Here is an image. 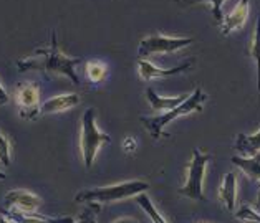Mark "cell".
Masks as SVG:
<instances>
[{"label":"cell","mask_w":260,"mask_h":223,"mask_svg":"<svg viewBox=\"0 0 260 223\" xmlns=\"http://www.w3.org/2000/svg\"><path fill=\"white\" fill-rule=\"evenodd\" d=\"M146 99H148V103L151 104L154 111L157 113H166V111H171L177 107L179 104H182L184 101H186V96H174V98H162L159 96L153 88H148L146 89Z\"/></svg>","instance_id":"obj_13"},{"label":"cell","mask_w":260,"mask_h":223,"mask_svg":"<svg viewBox=\"0 0 260 223\" xmlns=\"http://www.w3.org/2000/svg\"><path fill=\"white\" fill-rule=\"evenodd\" d=\"M15 101L23 119L35 121L40 114V88L37 83H18L15 89Z\"/></svg>","instance_id":"obj_7"},{"label":"cell","mask_w":260,"mask_h":223,"mask_svg":"<svg viewBox=\"0 0 260 223\" xmlns=\"http://www.w3.org/2000/svg\"><path fill=\"white\" fill-rule=\"evenodd\" d=\"M81 63V58H72L65 55L58 47L56 33L52 31V43L47 48L35 50L30 56L17 61L18 71H42L43 75H61L73 83L80 85V78L77 75V68Z\"/></svg>","instance_id":"obj_1"},{"label":"cell","mask_w":260,"mask_h":223,"mask_svg":"<svg viewBox=\"0 0 260 223\" xmlns=\"http://www.w3.org/2000/svg\"><path fill=\"white\" fill-rule=\"evenodd\" d=\"M10 101V98H9V93L5 91L4 89V86L0 85V106H4V104H7Z\"/></svg>","instance_id":"obj_24"},{"label":"cell","mask_w":260,"mask_h":223,"mask_svg":"<svg viewBox=\"0 0 260 223\" xmlns=\"http://www.w3.org/2000/svg\"><path fill=\"white\" fill-rule=\"evenodd\" d=\"M98 212H100L98 203H88V208L80 215V218L75 223H96Z\"/></svg>","instance_id":"obj_20"},{"label":"cell","mask_w":260,"mask_h":223,"mask_svg":"<svg viewBox=\"0 0 260 223\" xmlns=\"http://www.w3.org/2000/svg\"><path fill=\"white\" fill-rule=\"evenodd\" d=\"M250 56L255 60V65H257V91L260 96V17L257 18L255 33H253V40L250 47Z\"/></svg>","instance_id":"obj_17"},{"label":"cell","mask_w":260,"mask_h":223,"mask_svg":"<svg viewBox=\"0 0 260 223\" xmlns=\"http://www.w3.org/2000/svg\"><path fill=\"white\" fill-rule=\"evenodd\" d=\"M113 223H138L136 220H133V218H119L116 221H113Z\"/></svg>","instance_id":"obj_25"},{"label":"cell","mask_w":260,"mask_h":223,"mask_svg":"<svg viewBox=\"0 0 260 223\" xmlns=\"http://www.w3.org/2000/svg\"><path fill=\"white\" fill-rule=\"evenodd\" d=\"M111 137L108 134L101 132L96 127V113L93 107H88L81 118V134H80V149L83 164L86 169H90L101 145L110 144Z\"/></svg>","instance_id":"obj_4"},{"label":"cell","mask_w":260,"mask_h":223,"mask_svg":"<svg viewBox=\"0 0 260 223\" xmlns=\"http://www.w3.org/2000/svg\"><path fill=\"white\" fill-rule=\"evenodd\" d=\"M209 161H211V154H204L199 149L192 151V157L187 164L186 183L179 189V194L182 197H187V199L196 202L207 200L204 195V175Z\"/></svg>","instance_id":"obj_5"},{"label":"cell","mask_w":260,"mask_h":223,"mask_svg":"<svg viewBox=\"0 0 260 223\" xmlns=\"http://www.w3.org/2000/svg\"><path fill=\"white\" fill-rule=\"evenodd\" d=\"M136 202H138V205L141 207L144 212H146V215L149 216L151 218V221L153 223H168L166 220H164V216L159 213V210L156 208V205L153 202H151V199L146 194H139V195H136Z\"/></svg>","instance_id":"obj_16"},{"label":"cell","mask_w":260,"mask_h":223,"mask_svg":"<svg viewBox=\"0 0 260 223\" xmlns=\"http://www.w3.org/2000/svg\"><path fill=\"white\" fill-rule=\"evenodd\" d=\"M192 66V60H187L184 61L182 65H177L174 68H169V69H161L154 66L153 63H149L148 60H143L139 58L138 60V71H139V78L143 81H149V80H157V78H169V76H174V75H181L184 71H187L189 68Z\"/></svg>","instance_id":"obj_9"},{"label":"cell","mask_w":260,"mask_h":223,"mask_svg":"<svg viewBox=\"0 0 260 223\" xmlns=\"http://www.w3.org/2000/svg\"><path fill=\"white\" fill-rule=\"evenodd\" d=\"M4 178H7V175H5V172L0 170V180H4Z\"/></svg>","instance_id":"obj_26"},{"label":"cell","mask_w":260,"mask_h":223,"mask_svg":"<svg viewBox=\"0 0 260 223\" xmlns=\"http://www.w3.org/2000/svg\"><path fill=\"white\" fill-rule=\"evenodd\" d=\"M106 75V68L103 63H98V61H90L86 65V76L88 80L93 81V83H100L101 80L105 78Z\"/></svg>","instance_id":"obj_18"},{"label":"cell","mask_w":260,"mask_h":223,"mask_svg":"<svg viewBox=\"0 0 260 223\" xmlns=\"http://www.w3.org/2000/svg\"><path fill=\"white\" fill-rule=\"evenodd\" d=\"M80 104V96L78 94H60V96H53L47 99L45 103L42 104L40 107V114H55V113H63V111H68L72 107L78 106Z\"/></svg>","instance_id":"obj_11"},{"label":"cell","mask_w":260,"mask_h":223,"mask_svg":"<svg viewBox=\"0 0 260 223\" xmlns=\"http://www.w3.org/2000/svg\"><path fill=\"white\" fill-rule=\"evenodd\" d=\"M219 199L224 202L229 212H236V199H237V175L234 172L225 174L219 190Z\"/></svg>","instance_id":"obj_12"},{"label":"cell","mask_w":260,"mask_h":223,"mask_svg":"<svg viewBox=\"0 0 260 223\" xmlns=\"http://www.w3.org/2000/svg\"><path fill=\"white\" fill-rule=\"evenodd\" d=\"M123 149L126 152H135L136 151V141L133 137H126L124 142H123Z\"/></svg>","instance_id":"obj_23"},{"label":"cell","mask_w":260,"mask_h":223,"mask_svg":"<svg viewBox=\"0 0 260 223\" xmlns=\"http://www.w3.org/2000/svg\"><path fill=\"white\" fill-rule=\"evenodd\" d=\"M232 164L244 172L245 175H249L252 180L260 182V152L252 157H232Z\"/></svg>","instance_id":"obj_14"},{"label":"cell","mask_w":260,"mask_h":223,"mask_svg":"<svg viewBox=\"0 0 260 223\" xmlns=\"http://www.w3.org/2000/svg\"><path fill=\"white\" fill-rule=\"evenodd\" d=\"M234 147H236V151L240 152V154L249 156V157L258 154L260 152V131L252 134V136H247V134L240 132L236 139Z\"/></svg>","instance_id":"obj_15"},{"label":"cell","mask_w":260,"mask_h":223,"mask_svg":"<svg viewBox=\"0 0 260 223\" xmlns=\"http://www.w3.org/2000/svg\"><path fill=\"white\" fill-rule=\"evenodd\" d=\"M149 189V183L144 180H129L115 183V185L96 187L81 190L75 197V202L78 203H113L118 200L131 199L139 194H144Z\"/></svg>","instance_id":"obj_3"},{"label":"cell","mask_w":260,"mask_h":223,"mask_svg":"<svg viewBox=\"0 0 260 223\" xmlns=\"http://www.w3.org/2000/svg\"><path fill=\"white\" fill-rule=\"evenodd\" d=\"M236 216L242 221H249V223H260V213H257L255 210H252L249 207L240 208L236 213Z\"/></svg>","instance_id":"obj_21"},{"label":"cell","mask_w":260,"mask_h":223,"mask_svg":"<svg viewBox=\"0 0 260 223\" xmlns=\"http://www.w3.org/2000/svg\"><path fill=\"white\" fill-rule=\"evenodd\" d=\"M206 101H207V94L202 91L201 88H196V91L191 94V96H187L186 101L177 107H174V109L166 111L162 114H157V116H153V118H141L139 121H141L143 126L149 131L153 139L169 137V134L164 132V127H166L169 123H173L174 119L186 116L189 113H196V111L201 113Z\"/></svg>","instance_id":"obj_2"},{"label":"cell","mask_w":260,"mask_h":223,"mask_svg":"<svg viewBox=\"0 0 260 223\" xmlns=\"http://www.w3.org/2000/svg\"><path fill=\"white\" fill-rule=\"evenodd\" d=\"M5 205L12 212L37 213L42 205V199L30 190H12L5 197Z\"/></svg>","instance_id":"obj_8"},{"label":"cell","mask_w":260,"mask_h":223,"mask_svg":"<svg viewBox=\"0 0 260 223\" xmlns=\"http://www.w3.org/2000/svg\"><path fill=\"white\" fill-rule=\"evenodd\" d=\"M12 162V144L10 139L5 134L0 132V164L4 167H9Z\"/></svg>","instance_id":"obj_19"},{"label":"cell","mask_w":260,"mask_h":223,"mask_svg":"<svg viewBox=\"0 0 260 223\" xmlns=\"http://www.w3.org/2000/svg\"><path fill=\"white\" fill-rule=\"evenodd\" d=\"M247 17H249V0H239L236 9L220 22V31L224 35H229L231 31L242 28Z\"/></svg>","instance_id":"obj_10"},{"label":"cell","mask_w":260,"mask_h":223,"mask_svg":"<svg viewBox=\"0 0 260 223\" xmlns=\"http://www.w3.org/2000/svg\"><path fill=\"white\" fill-rule=\"evenodd\" d=\"M187 2H211L212 4V15L215 17V20L222 22L224 20V17H222V4L225 2V0H187Z\"/></svg>","instance_id":"obj_22"},{"label":"cell","mask_w":260,"mask_h":223,"mask_svg":"<svg viewBox=\"0 0 260 223\" xmlns=\"http://www.w3.org/2000/svg\"><path fill=\"white\" fill-rule=\"evenodd\" d=\"M191 43H194V38L151 35L139 42L138 55H139V58H146V56H149V55L174 53V52H179L181 48L189 47Z\"/></svg>","instance_id":"obj_6"}]
</instances>
